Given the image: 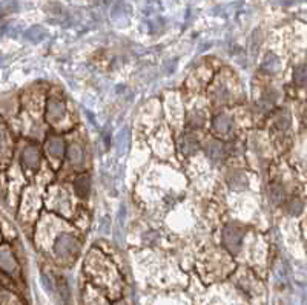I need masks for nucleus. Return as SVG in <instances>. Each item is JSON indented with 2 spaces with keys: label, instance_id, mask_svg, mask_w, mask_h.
Masks as SVG:
<instances>
[{
  "label": "nucleus",
  "instance_id": "obj_19",
  "mask_svg": "<svg viewBox=\"0 0 307 305\" xmlns=\"http://www.w3.org/2000/svg\"><path fill=\"white\" fill-rule=\"evenodd\" d=\"M303 121H304V124L307 126V110H306V114H304V117H303Z\"/></svg>",
  "mask_w": 307,
  "mask_h": 305
},
{
  "label": "nucleus",
  "instance_id": "obj_7",
  "mask_svg": "<svg viewBox=\"0 0 307 305\" xmlns=\"http://www.w3.org/2000/svg\"><path fill=\"white\" fill-rule=\"evenodd\" d=\"M226 179H227V184H229L234 190H243L247 186L246 175L240 171H231Z\"/></svg>",
  "mask_w": 307,
  "mask_h": 305
},
{
  "label": "nucleus",
  "instance_id": "obj_16",
  "mask_svg": "<svg viewBox=\"0 0 307 305\" xmlns=\"http://www.w3.org/2000/svg\"><path fill=\"white\" fill-rule=\"evenodd\" d=\"M286 210L290 215H300L303 210V201L298 196H292L286 201Z\"/></svg>",
  "mask_w": 307,
  "mask_h": 305
},
{
  "label": "nucleus",
  "instance_id": "obj_13",
  "mask_svg": "<svg viewBox=\"0 0 307 305\" xmlns=\"http://www.w3.org/2000/svg\"><path fill=\"white\" fill-rule=\"evenodd\" d=\"M269 198L274 204H281L284 198H286V190L280 183H274L269 187Z\"/></svg>",
  "mask_w": 307,
  "mask_h": 305
},
{
  "label": "nucleus",
  "instance_id": "obj_4",
  "mask_svg": "<svg viewBox=\"0 0 307 305\" xmlns=\"http://www.w3.org/2000/svg\"><path fill=\"white\" fill-rule=\"evenodd\" d=\"M47 110H48L47 112V118L49 121H52V123L62 120L63 115H65V106H63L62 101H59V100H51L48 103V109Z\"/></svg>",
  "mask_w": 307,
  "mask_h": 305
},
{
  "label": "nucleus",
  "instance_id": "obj_14",
  "mask_svg": "<svg viewBox=\"0 0 307 305\" xmlns=\"http://www.w3.org/2000/svg\"><path fill=\"white\" fill-rule=\"evenodd\" d=\"M275 126L280 129V131H286L289 129L290 126V114L286 110V109H283L280 110L278 114L275 115Z\"/></svg>",
  "mask_w": 307,
  "mask_h": 305
},
{
  "label": "nucleus",
  "instance_id": "obj_15",
  "mask_svg": "<svg viewBox=\"0 0 307 305\" xmlns=\"http://www.w3.org/2000/svg\"><path fill=\"white\" fill-rule=\"evenodd\" d=\"M293 82L298 86H304L307 83V66L306 65H298L293 69Z\"/></svg>",
  "mask_w": 307,
  "mask_h": 305
},
{
  "label": "nucleus",
  "instance_id": "obj_1",
  "mask_svg": "<svg viewBox=\"0 0 307 305\" xmlns=\"http://www.w3.org/2000/svg\"><path fill=\"white\" fill-rule=\"evenodd\" d=\"M243 242V229L236 224H229L223 232V244L231 253L240 252Z\"/></svg>",
  "mask_w": 307,
  "mask_h": 305
},
{
  "label": "nucleus",
  "instance_id": "obj_6",
  "mask_svg": "<svg viewBox=\"0 0 307 305\" xmlns=\"http://www.w3.org/2000/svg\"><path fill=\"white\" fill-rule=\"evenodd\" d=\"M232 129V118L229 115H218V117H215L213 120V131L215 133H218V135H226V133H229Z\"/></svg>",
  "mask_w": 307,
  "mask_h": 305
},
{
  "label": "nucleus",
  "instance_id": "obj_17",
  "mask_svg": "<svg viewBox=\"0 0 307 305\" xmlns=\"http://www.w3.org/2000/svg\"><path fill=\"white\" fill-rule=\"evenodd\" d=\"M204 123V115L201 114V112H192V114L189 115L188 118V126L189 128H201Z\"/></svg>",
  "mask_w": 307,
  "mask_h": 305
},
{
  "label": "nucleus",
  "instance_id": "obj_9",
  "mask_svg": "<svg viewBox=\"0 0 307 305\" xmlns=\"http://www.w3.org/2000/svg\"><path fill=\"white\" fill-rule=\"evenodd\" d=\"M40 161V155L39 151L34 148H26L24 152H22V163H24L26 167L29 169H36L37 164Z\"/></svg>",
  "mask_w": 307,
  "mask_h": 305
},
{
  "label": "nucleus",
  "instance_id": "obj_3",
  "mask_svg": "<svg viewBox=\"0 0 307 305\" xmlns=\"http://www.w3.org/2000/svg\"><path fill=\"white\" fill-rule=\"evenodd\" d=\"M206 153L212 161H221L227 153L226 144L220 140H211L206 146Z\"/></svg>",
  "mask_w": 307,
  "mask_h": 305
},
{
  "label": "nucleus",
  "instance_id": "obj_10",
  "mask_svg": "<svg viewBox=\"0 0 307 305\" xmlns=\"http://www.w3.org/2000/svg\"><path fill=\"white\" fill-rule=\"evenodd\" d=\"M65 141L62 138H49L47 141V151L49 152V155H52L54 158H62L65 155Z\"/></svg>",
  "mask_w": 307,
  "mask_h": 305
},
{
  "label": "nucleus",
  "instance_id": "obj_5",
  "mask_svg": "<svg viewBox=\"0 0 307 305\" xmlns=\"http://www.w3.org/2000/svg\"><path fill=\"white\" fill-rule=\"evenodd\" d=\"M277 98H278V92L275 91V89H269V91H266L263 95H261V98L258 100V103H257L258 110L267 112L272 106L275 105Z\"/></svg>",
  "mask_w": 307,
  "mask_h": 305
},
{
  "label": "nucleus",
  "instance_id": "obj_12",
  "mask_svg": "<svg viewBox=\"0 0 307 305\" xmlns=\"http://www.w3.org/2000/svg\"><path fill=\"white\" fill-rule=\"evenodd\" d=\"M180 148H181V152H183L185 155H192L198 149V141H197L195 137H192V135H185L180 141Z\"/></svg>",
  "mask_w": 307,
  "mask_h": 305
},
{
  "label": "nucleus",
  "instance_id": "obj_11",
  "mask_svg": "<svg viewBox=\"0 0 307 305\" xmlns=\"http://www.w3.org/2000/svg\"><path fill=\"white\" fill-rule=\"evenodd\" d=\"M68 153H70V160H71V164L74 167H82L85 164V151L80 148V146H71L70 149H68Z\"/></svg>",
  "mask_w": 307,
  "mask_h": 305
},
{
  "label": "nucleus",
  "instance_id": "obj_2",
  "mask_svg": "<svg viewBox=\"0 0 307 305\" xmlns=\"http://www.w3.org/2000/svg\"><path fill=\"white\" fill-rule=\"evenodd\" d=\"M55 252L60 258H70L78 252V242L72 235H62L55 242Z\"/></svg>",
  "mask_w": 307,
  "mask_h": 305
},
{
  "label": "nucleus",
  "instance_id": "obj_18",
  "mask_svg": "<svg viewBox=\"0 0 307 305\" xmlns=\"http://www.w3.org/2000/svg\"><path fill=\"white\" fill-rule=\"evenodd\" d=\"M224 98H226V91H224L223 86H221L218 91H217V101H226Z\"/></svg>",
  "mask_w": 307,
  "mask_h": 305
},
{
  "label": "nucleus",
  "instance_id": "obj_8",
  "mask_svg": "<svg viewBox=\"0 0 307 305\" xmlns=\"http://www.w3.org/2000/svg\"><path fill=\"white\" fill-rule=\"evenodd\" d=\"M74 190L80 198H86L89 195V192H91V178H89V175L83 174L78 178H75Z\"/></svg>",
  "mask_w": 307,
  "mask_h": 305
}]
</instances>
